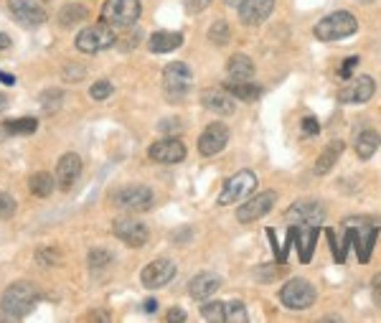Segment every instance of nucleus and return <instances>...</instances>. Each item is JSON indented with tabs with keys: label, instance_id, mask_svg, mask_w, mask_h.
Wrapping results in <instances>:
<instances>
[{
	"label": "nucleus",
	"instance_id": "obj_1",
	"mask_svg": "<svg viewBox=\"0 0 381 323\" xmlns=\"http://www.w3.org/2000/svg\"><path fill=\"white\" fill-rule=\"evenodd\" d=\"M376 235H379V227H376L374 221L359 219V216L346 219L343 221V239H341V255H343V260H346V250L353 244L361 262H368V260H371V250H374Z\"/></svg>",
	"mask_w": 381,
	"mask_h": 323
},
{
	"label": "nucleus",
	"instance_id": "obj_2",
	"mask_svg": "<svg viewBox=\"0 0 381 323\" xmlns=\"http://www.w3.org/2000/svg\"><path fill=\"white\" fill-rule=\"evenodd\" d=\"M36 301H38L36 287L31 285V283H26V280H21V283H13V285L6 287V293L0 298V308H3V313L8 318H23L33 310Z\"/></svg>",
	"mask_w": 381,
	"mask_h": 323
},
{
	"label": "nucleus",
	"instance_id": "obj_3",
	"mask_svg": "<svg viewBox=\"0 0 381 323\" xmlns=\"http://www.w3.org/2000/svg\"><path fill=\"white\" fill-rule=\"evenodd\" d=\"M359 31V23H356V15L348 13V10H336V13L325 15L321 23L316 26V33L321 41H341V38H348Z\"/></svg>",
	"mask_w": 381,
	"mask_h": 323
},
{
	"label": "nucleus",
	"instance_id": "obj_4",
	"mask_svg": "<svg viewBox=\"0 0 381 323\" xmlns=\"http://www.w3.org/2000/svg\"><path fill=\"white\" fill-rule=\"evenodd\" d=\"M140 0H107L102 6V21L112 29H132L140 21Z\"/></svg>",
	"mask_w": 381,
	"mask_h": 323
},
{
	"label": "nucleus",
	"instance_id": "obj_5",
	"mask_svg": "<svg viewBox=\"0 0 381 323\" xmlns=\"http://www.w3.org/2000/svg\"><path fill=\"white\" fill-rule=\"evenodd\" d=\"M279 303L285 306V308L290 310H308L313 303H316L318 293L316 287H313V283L305 278H293L287 280L285 285L279 287Z\"/></svg>",
	"mask_w": 381,
	"mask_h": 323
},
{
	"label": "nucleus",
	"instance_id": "obj_6",
	"mask_svg": "<svg viewBox=\"0 0 381 323\" xmlns=\"http://www.w3.org/2000/svg\"><path fill=\"white\" fill-rule=\"evenodd\" d=\"M115 44H117V33L104 21L97 23V26H87L76 33V49L84 54H99Z\"/></svg>",
	"mask_w": 381,
	"mask_h": 323
},
{
	"label": "nucleus",
	"instance_id": "obj_7",
	"mask_svg": "<svg viewBox=\"0 0 381 323\" xmlns=\"http://www.w3.org/2000/svg\"><path fill=\"white\" fill-rule=\"evenodd\" d=\"M190 84H193V74H190V66L184 61H173L163 69V89L170 102L184 100L190 92Z\"/></svg>",
	"mask_w": 381,
	"mask_h": 323
},
{
	"label": "nucleus",
	"instance_id": "obj_8",
	"mask_svg": "<svg viewBox=\"0 0 381 323\" xmlns=\"http://www.w3.org/2000/svg\"><path fill=\"white\" fill-rule=\"evenodd\" d=\"M115 206L122 209V212H147L153 206V191L143 184L122 186L115 194Z\"/></svg>",
	"mask_w": 381,
	"mask_h": 323
},
{
	"label": "nucleus",
	"instance_id": "obj_9",
	"mask_svg": "<svg viewBox=\"0 0 381 323\" xmlns=\"http://www.w3.org/2000/svg\"><path fill=\"white\" fill-rule=\"evenodd\" d=\"M257 186V176L252 171H239L234 173L232 178H227V184L221 186V194H219V204L221 206H229V204H239L247 194L254 191Z\"/></svg>",
	"mask_w": 381,
	"mask_h": 323
},
{
	"label": "nucleus",
	"instance_id": "obj_10",
	"mask_svg": "<svg viewBox=\"0 0 381 323\" xmlns=\"http://www.w3.org/2000/svg\"><path fill=\"white\" fill-rule=\"evenodd\" d=\"M285 219L290 224H313V227H321L323 219H325V209L316 198H300V201H295L287 209Z\"/></svg>",
	"mask_w": 381,
	"mask_h": 323
},
{
	"label": "nucleus",
	"instance_id": "obj_11",
	"mask_svg": "<svg viewBox=\"0 0 381 323\" xmlns=\"http://www.w3.org/2000/svg\"><path fill=\"white\" fill-rule=\"evenodd\" d=\"M277 204V194L275 191H259L254 198H250L247 204H242L236 209V219L242 224H252V221H259L262 216L272 212V206Z\"/></svg>",
	"mask_w": 381,
	"mask_h": 323
},
{
	"label": "nucleus",
	"instance_id": "obj_12",
	"mask_svg": "<svg viewBox=\"0 0 381 323\" xmlns=\"http://www.w3.org/2000/svg\"><path fill=\"white\" fill-rule=\"evenodd\" d=\"M173 275H176V265H173V260L158 258L143 267L140 280H143V285H145L147 290H155V287L168 285L170 280H173Z\"/></svg>",
	"mask_w": 381,
	"mask_h": 323
},
{
	"label": "nucleus",
	"instance_id": "obj_13",
	"mask_svg": "<svg viewBox=\"0 0 381 323\" xmlns=\"http://www.w3.org/2000/svg\"><path fill=\"white\" fill-rule=\"evenodd\" d=\"M8 8H10L15 21L23 23V26H31V29L46 23V18H49L41 0H8Z\"/></svg>",
	"mask_w": 381,
	"mask_h": 323
},
{
	"label": "nucleus",
	"instance_id": "obj_14",
	"mask_svg": "<svg viewBox=\"0 0 381 323\" xmlns=\"http://www.w3.org/2000/svg\"><path fill=\"white\" fill-rule=\"evenodd\" d=\"M229 143V127L221 125V123H211L201 132L198 138V153L204 158H211V155H219Z\"/></svg>",
	"mask_w": 381,
	"mask_h": 323
},
{
	"label": "nucleus",
	"instance_id": "obj_15",
	"mask_svg": "<svg viewBox=\"0 0 381 323\" xmlns=\"http://www.w3.org/2000/svg\"><path fill=\"white\" fill-rule=\"evenodd\" d=\"M147 155L153 158L155 163H165V166H170V163H181L186 158V145L184 140L178 138H163V140H155L153 145H150V150H147Z\"/></svg>",
	"mask_w": 381,
	"mask_h": 323
},
{
	"label": "nucleus",
	"instance_id": "obj_16",
	"mask_svg": "<svg viewBox=\"0 0 381 323\" xmlns=\"http://www.w3.org/2000/svg\"><path fill=\"white\" fill-rule=\"evenodd\" d=\"M112 232H115V237L122 239L127 247H143V244L147 242V237H150L145 224L135 219H115Z\"/></svg>",
	"mask_w": 381,
	"mask_h": 323
},
{
	"label": "nucleus",
	"instance_id": "obj_17",
	"mask_svg": "<svg viewBox=\"0 0 381 323\" xmlns=\"http://www.w3.org/2000/svg\"><path fill=\"white\" fill-rule=\"evenodd\" d=\"M287 235L293 237V242L298 244V255H300L302 262H310L313 250H316L318 235H321V227H313V224H295V227H290Z\"/></svg>",
	"mask_w": 381,
	"mask_h": 323
},
{
	"label": "nucleus",
	"instance_id": "obj_18",
	"mask_svg": "<svg viewBox=\"0 0 381 323\" xmlns=\"http://www.w3.org/2000/svg\"><path fill=\"white\" fill-rule=\"evenodd\" d=\"M374 92H376V84L371 77H356V79H351L341 89L338 97H341V102L346 104H364L374 97Z\"/></svg>",
	"mask_w": 381,
	"mask_h": 323
},
{
	"label": "nucleus",
	"instance_id": "obj_19",
	"mask_svg": "<svg viewBox=\"0 0 381 323\" xmlns=\"http://www.w3.org/2000/svg\"><path fill=\"white\" fill-rule=\"evenodd\" d=\"M201 102H204L206 110L216 112V115H232V112L236 110V97L232 95L227 87L204 89V92H201Z\"/></svg>",
	"mask_w": 381,
	"mask_h": 323
},
{
	"label": "nucleus",
	"instance_id": "obj_20",
	"mask_svg": "<svg viewBox=\"0 0 381 323\" xmlns=\"http://www.w3.org/2000/svg\"><path fill=\"white\" fill-rule=\"evenodd\" d=\"M81 176V158L76 153H64L56 163V186L61 191H69L76 178Z\"/></svg>",
	"mask_w": 381,
	"mask_h": 323
},
{
	"label": "nucleus",
	"instance_id": "obj_21",
	"mask_svg": "<svg viewBox=\"0 0 381 323\" xmlns=\"http://www.w3.org/2000/svg\"><path fill=\"white\" fill-rule=\"evenodd\" d=\"M221 278L213 272H198L196 278H190L188 283V295L193 301H209L211 295L219 293Z\"/></svg>",
	"mask_w": 381,
	"mask_h": 323
},
{
	"label": "nucleus",
	"instance_id": "obj_22",
	"mask_svg": "<svg viewBox=\"0 0 381 323\" xmlns=\"http://www.w3.org/2000/svg\"><path fill=\"white\" fill-rule=\"evenodd\" d=\"M275 10V0H244L239 8V18L244 26H259Z\"/></svg>",
	"mask_w": 381,
	"mask_h": 323
},
{
	"label": "nucleus",
	"instance_id": "obj_23",
	"mask_svg": "<svg viewBox=\"0 0 381 323\" xmlns=\"http://www.w3.org/2000/svg\"><path fill=\"white\" fill-rule=\"evenodd\" d=\"M346 150V143L343 140H330L328 145L323 148L321 155H318V161H316V176H325L333 166L338 163V158L343 155Z\"/></svg>",
	"mask_w": 381,
	"mask_h": 323
},
{
	"label": "nucleus",
	"instance_id": "obj_24",
	"mask_svg": "<svg viewBox=\"0 0 381 323\" xmlns=\"http://www.w3.org/2000/svg\"><path fill=\"white\" fill-rule=\"evenodd\" d=\"M181 44H184V36L178 31H155L153 36H150V52L153 54L176 52Z\"/></svg>",
	"mask_w": 381,
	"mask_h": 323
},
{
	"label": "nucleus",
	"instance_id": "obj_25",
	"mask_svg": "<svg viewBox=\"0 0 381 323\" xmlns=\"http://www.w3.org/2000/svg\"><path fill=\"white\" fill-rule=\"evenodd\" d=\"M254 61L247 56V54H234L232 59H229L227 64V74H229V79H236V81H242V79H252L254 77Z\"/></svg>",
	"mask_w": 381,
	"mask_h": 323
},
{
	"label": "nucleus",
	"instance_id": "obj_26",
	"mask_svg": "<svg viewBox=\"0 0 381 323\" xmlns=\"http://www.w3.org/2000/svg\"><path fill=\"white\" fill-rule=\"evenodd\" d=\"M224 87H227L229 92L236 97V100H242V102H254V100H259V97H262V87H259V84H254L252 79H242V81L229 79Z\"/></svg>",
	"mask_w": 381,
	"mask_h": 323
},
{
	"label": "nucleus",
	"instance_id": "obj_27",
	"mask_svg": "<svg viewBox=\"0 0 381 323\" xmlns=\"http://www.w3.org/2000/svg\"><path fill=\"white\" fill-rule=\"evenodd\" d=\"M356 155H359L361 161H368L371 155L379 150V145H381V138H379V132H374V130H361L359 135H356Z\"/></svg>",
	"mask_w": 381,
	"mask_h": 323
},
{
	"label": "nucleus",
	"instance_id": "obj_28",
	"mask_svg": "<svg viewBox=\"0 0 381 323\" xmlns=\"http://www.w3.org/2000/svg\"><path fill=\"white\" fill-rule=\"evenodd\" d=\"M54 189H56V178H54L51 173L38 171V173H33V176L29 178V191L33 194V196H38V198L51 196Z\"/></svg>",
	"mask_w": 381,
	"mask_h": 323
},
{
	"label": "nucleus",
	"instance_id": "obj_29",
	"mask_svg": "<svg viewBox=\"0 0 381 323\" xmlns=\"http://www.w3.org/2000/svg\"><path fill=\"white\" fill-rule=\"evenodd\" d=\"M87 18V8L79 6V3H66L59 10V26L61 29H72L76 23H81Z\"/></svg>",
	"mask_w": 381,
	"mask_h": 323
},
{
	"label": "nucleus",
	"instance_id": "obj_30",
	"mask_svg": "<svg viewBox=\"0 0 381 323\" xmlns=\"http://www.w3.org/2000/svg\"><path fill=\"white\" fill-rule=\"evenodd\" d=\"M8 130V135H33L38 130V120L36 118H15L3 123Z\"/></svg>",
	"mask_w": 381,
	"mask_h": 323
},
{
	"label": "nucleus",
	"instance_id": "obj_31",
	"mask_svg": "<svg viewBox=\"0 0 381 323\" xmlns=\"http://www.w3.org/2000/svg\"><path fill=\"white\" fill-rule=\"evenodd\" d=\"M229 38H232V31H229V23L224 18H216L211 23V29H209V41L213 46H227Z\"/></svg>",
	"mask_w": 381,
	"mask_h": 323
},
{
	"label": "nucleus",
	"instance_id": "obj_32",
	"mask_svg": "<svg viewBox=\"0 0 381 323\" xmlns=\"http://www.w3.org/2000/svg\"><path fill=\"white\" fill-rule=\"evenodd\" d=\"M87 262L92 270H104V267H110L115 262V255L110 250H104V247H95V250L89 252Z\"/></svg>",
	"mask_w": 381,
	"mask_h": 323
},
{
	"label": "nucleus",
	"instance_id": "obj_33",
	"mask_svg": "<svg viewBox=\"0 0 381 323\" xmlns=\"http://www.w3.org/2000/svg\"><path fill=\"white\" fill-rule=\"evenodd\" d=\"M224 321L229 323H244L247 321V308L242 301H229L224 303Z\"/></svg>",
	"mask_w": 381,
	"mask_h": 323
},
{
	"label": "nucleus",
	"instance_id": "obj_34",
	"mask_svg": "<svg viewBox=\"0 0 381 323\" xmlns=\"http://www.w3.org/2000/svg\"><path fill=\"white\" fill-rule=\"evenodd\" d=\"M201 316H204L206 321H211V323L224 321V303H221V301L206 303L204 308H201Z\"/></svg>",
	"mask_w": 381,
	"mask_h": 323
},
{
	"label": "nucleus",
	"instance_id": "obj_35",
	"mask_svg": "<svg viewBox=\"0 0 381 323\" xmlns=\"http://www.w3.org/2000/svg\"><path fill=\"white\" fill-rule=\"evenodd\" d=\"M112 84L107 79H99L97 81V84H92V89H89V97H92V100H97V102H99V100H107V97L112 95Z\"/></svg>",
	"mask_w": 381,
	"mask_h": 323
},
{
	"label": "nucleus",
	"instance_id": "obj_36",
	"mask_svg": "<svg viewBox=\"0 0 381 323\" xmlns=\"http://www.w3.org/2000/svg\"><path fill=\"white\" fill-rule=\"evenodd\" d=\"M15 198L10 194H3L0 191V219H10L15 214Z\"/></svg>",
	"mask_w": 381,
	"mask_h": 323
},
{
	"label": "nucleus",
	"instance_id": "obj_37",
	"mask_svg": "<svg viewBox=\"0 0 381 323\" xmlns=\"http://www.w3.org/2000/svg\"><path fill=\"white\" fill-rule=\"evenodd\" d=\"M211 3L213 0H186V10H188L190 15H198V13H204Z\"/></svg>",
	"mask_w": 381,
	"mask_h": 323
},
{
	"label": "nucleus",
	"instance_id": "obj_38",
	"mask_svg": "<svg viewBox=\"0 0 381 323\" xmlns=\"http://www.w3.org/2000/svg\"><path fill=\"white\" fill-rule=\"evenodd\" d=\"M325 235H328V242H330V252H333V260H336V262H346L343 255H341V244L336 242V232H333V229H328Z\"/></svg>",
	"mask_w": 381,
	"mask_h": 323
},
{
	"label": "nucleus",
	"instance_id": "obj_39",
	"mask_svg": "<svg viewBox=\"0 0 381 323\" xmlns=\"http://www.w3.org/2000/svg\"><path fill=\"white\" fill-rule=\"evenodd\" d=\"M356 64H359V56H348V59L343 61V66H341V79H348L353 74V69H356Z\"/></svg>",
	"mask_w": 381,
	"mask_h": 323
},
{
	"label": "nucleus",
	"instance_id": "obj_40",
	"mask_svg": "<svg viewBox=\"0 0 381 323\" xmlns=\"http://www.w3.org/2000/svg\"><path fill=\"white\" fill-rule=\"evenodd\" d=\"M302 132H305V135H318V132H321V125H318V120L316 118H305L302 120Z\"/></svg>",
	"mask_w": 381,
	"mask_h": 323
},
{
	"label": "nucleus",
	"instance_id": "obj_41",
	"mask_svg": "<svg viewBox=\"0 0 381 323\" xmlns=\"http://www.w3.org/2000/svg\"><path fill=\"white\" fill-rule=\"evenodd\" d=\"M165 321H168V323H184L186 321V310L178 308V306H176V308H170L168 316H165Z\"/></svg>",
	"mask_w": 381,
	"mask_h": 323
},
{
	"label": "nucleus",
	"instance_id": "obj_42",
	"mask_svg": "<svg viewBox=\"0 0 381 323\" xmlns=\"http://www.w3.org/2000/svg\"><path fill=\"white\" fill-rule=\"evenodd\" d=\"M158 127H161V130L165 132V135H170L173 130H181V123H178V120H163V123Z\"/></svg>",
	"mask_w": 381,
	"mask_h": 323
},
{
	"label": "nucleus",
	"instance_id": "obj_43",
	"mask_svg": "<svg viewBox=\"0 0 381 323\" xmlns=\"http://www.w3.org/2000/svg\"><path fill=\"white\" fill-rule=\"evenodd\" d=\"M74 77H76V79H81V77H84V69H81V66L69 64V66H66V79H74Z\"/></svg>",
	"mask_w": 381,
	"mask_h": 323
},
{
	"label": "nucleus",
	"instance_id": "obj_44",
	"mask_svg": "<svg viewBox=\"0 0 381 323\" xmlns=\"http://www.w3.org/2000/svg\"><path fill=\"white\" fill-rule=\"evenodd\" d=\"M371 290H374V301H376V306L381 308V272L374 278V287H371Z\"/></svg>",
	"mask_w": 381,
	"mask_h": 323
},
{
	"label": "nucleus",
	"instance_id": "obj_45",
	"mask_svg": "<svg viewBox=\"0 0 381 323\" xmlns=\"http://www.w3.org/2000/svg\"><path fill=\"white\" fill-rule=\"evenodd\" d=\"M267 237H270V242H272V250H275V258L279 260V250H282V247H279V244H277V237H275V232H272V229H270V232H267Z\"/></svg>",
	"mask_w": 381,
	"mask_h": 323
},
{
	"label": "nucleus",
	"instance_id": "obj_46",
	"mask_svg": "<svg viewBox=\"0 0 381 323\" xmlns=\"http://www.w3.org/2000/svg\"><path fill=\"white\" fill-rule=\"evenodd\" d=\"M143 308H145V313H155V310H158V301H155V298H147V301L143 303Z\"/></svg>",
	"mask_w": 381,
	"mask_h": 323
},
{
	"label": "nucleus",
	"instance_id": "obj_47",
	"mask_svg": "<svg viewBox=\"0 0 381 323\" xmlns=\"http://www.w3.org/2000/svg\"><path fill=\"white\" fill-rule=\"evenodd\" d=\"M8 46H10V36H8V33H3V31H0V52H6Z\"/></svg>",
	"mask_w": 381,
	"mask_h": 323
},
{
	"label": "nucleus",
	"instance_id": "obj_48",
	"mask_svg": "<svg viewBox=\"0 0 381 323\" xmlns=\"http://www.w3.org/2000/svg\"><path fill=\"white\" fill-rule=\"evenodd\" d=\"M0 81H3V84H15V77H10V74H6V72H0Z\"/></svg>",
	"mask_w": 381,
	"mask_h": 323
},
{
	"label": "nucleus",
	"instance_id": "obj_49",
	"mask_svg": "<svg viewBox=\"0 0 381 323\" xmlns=\"http://www.w3.org/2000/svg\"><path fill=\"white\" fill-rule=\"evenodd\" d=\"M224 3H227L229 8H242L244 0H224Z\"/></svg>",
	"mask_w": 381,
	"mask_h": 323
},
{
	"label": "nucleus",
	"instance_id": "obj_50",
	"mask_svg": "<svg viewBox=\"0 0 381 323\" xmlns=\"http://www.w3.org/2000/svg\"><path fill=\"white\" fill-rule=\"evenodd\" d=\"M6 107H8V97L3 95V92H0V112L6 110Z\"/></svg>",
	"mask_w": 381,
	"mask_h": 323
},
{
	"label": "nucleus",
	"instance_id": "obj_51",
	"mask_svg": "<svg viewBox=\"0 0 381 323\" xmlns=\"http://www.w3.org/2000/svg\"><path fill=\"white\" fill-rule=\"evenodd\" d=\"M6 135H8V130H6V125H0V140H6Z\"/></svg>",
	"mask_w": 381,
	"mask_h": 323
}]
</instances>
